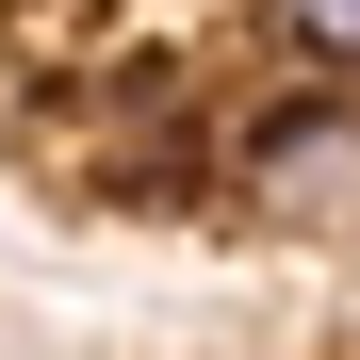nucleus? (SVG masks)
<instances>
[{
	"label": "nucleus",
	"mask_w": 360,
	"mask_h": 360,
	"mask_svg": "<svg viewBox=\"0 0 360 360\" xmlns=\"http://www.w3.org/2000/svg\"><path fill=\"white\" fill-rule=\"evenodd\" d=\"M262 33H278L311 82H360V0H262Z\"/></svg>",
	"instance_id": "f03ea898"
},
{
	"label": "nucleus",
	"mask_w": 360,
	"mask_h": 360,
	"mask_svg": "<svg viewBox=\"0 0 360 360\" xmlns=\"http://www.w3.org/2000/svg\"><path fill=\"white\" fill-rule=\"evenodd\" d=\"M229 213L278 246H360V82H295L229 148Z\"/></svg>",
	"instance_id": "f257e3e1"
}]
</instances>
